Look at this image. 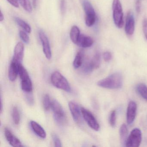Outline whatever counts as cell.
Listing matches in <instances>:
<instances>
[{"label": "cell", "mask_w": 147, "mask_h": 147, "mask_svg": "<svg viewBox=\"0 0 147 147\" xmlns=\"http://www.w3.org/2000/svg\"><path fill=\"white\" fill-rule=\"evenodd\" d=\"M51 83L55 87L62 89L67 92H70L71 87L67 80L60 72L55 71L51 77Z\"/></svg>", "instance_id": "2"}, {"label": "cell", "mask_w": 147, "mask_h": 147, "mask_svg": "<svg viewBox=\"0 0 147 147\" xmlns=\"http://www.w3.org/2000/svg\"><path fill=\"white\" fill-rule=\"evenodd\" d=\"M135 21L134 15L131 11H129L126 18L125 31L128 36H131L135 31Z\"/></svg>", "instance_id": "11"}, {"label": "cell", "mask_w": 147, "mask_h": 147, "mask_svg": "<svg viewBox=\"0 0 147 147\" xmlns=\"http://www.w3.org/2000/svg\"><path fill=\"white\" fill-rule=\"evenodd\" d=\"M32 92H26V99L27 100L29 101V103H33V98L32 95H31V93Z\"/></svg>", "instance_id": "34"}, {"label": "cell", "mask_w": 147, "mask_h": 147, "mask_svg": "<svg viewBox=\"0 0 147 147\" xmlns=\"http://www.w3.org/2000/svg\"><path fill=\"white\" fill-rule=\"evenodd\" d=\"M80 35V29L76 26H74L71 28L70 32V38L72 42L76 44Z\"/></svg>", "instance_id": "20"}, {"label": "cell", "mask_w": 147, "mask_h": 147, "mask_svg": "<svg viewBox=\"0 0 147 147\" xmlns=\"http://www.w3.org/2000/svg\"><path fill=\"white\" fill-rule=\"evenodd\" d=\"M119 132L121 144L125 146V142L128 137V129L125 124H123L120 126Z\"/></svg>", "instance_id": "19"}, {"label": "cell", "mask_w": 147, "mask_h": 147, "mask_svg": "<svg viewBox=\"0 0 147 147\" xmlns=\"http://www.w3.org/2000/svg\"><path fill=\"white\" fill-rule=\"evenodd\" d=\"M137 105L133 101H130L127 107L126 111V121L127 123L131 125L133 123L136 115Z\"/></svg>", "instance_id": "13"}, {"label": "cell", "mask_w": 147, "mask_h": 147, "mask_svg": "<svg viewBox=\"0 0 147 147\" xmlns=\"http://www.w3.org/2000/svg\"><path fill=\"white\" fill-rule=\"evenodd\" d=\"M12 116L14 123L16 125L19 124L20 122V115L17 107H14L13 108Z\"/></svg>", "instance_id": "25"}, {"label": "cell", "mask_w": 147, "mask_h": 147, "mask_svg": "<svg viewBox=\"0 0 147 147\" xmlns=\"http://www.w3.org/2000/svg\"><path fill=\"white\" fill-rule=\"evenodd\" d=\"M137 92L144 99L147 101V86L144 83H140L136 87Z\"/></svg>", "instance_id": "21"}, {"label": "cell", "mask_w": 147, "mask_h": 147, "mask_svg": "<svg viewBox=\"0 0 147 147\" xmlns=\"http://www.w3.org/2000/svg\"><path fill=\"white\" fill-rule=\"evenodd\" d=\"M66 3H65V0H61V12L63 14L65 13V10H66Z\"/></svg>", "instance_id": "33"}, {"label": "cell", "mask_w": 147, "mask_h": 147, "mask_svg": "<svg viewBox=\"0 0 147 147\" xmlns=\"http://www.w3.org/2000/svg\"><path fill=\"white\" fill-rule=\"evenodd\" d=\"M103 57L105 61L108 62L111 60V53L109 51H106L103 54Z\"/></svg>", "instance_id": "31"}, {"label": "cell", "mask_w": 147, "mask_h": 147, "mask_svg": "<svg viewBox=\"0 0 147 147\" xmlns=\"http://www.w3.org/2000/svg\"><path fill=\"white\" fill-rule=\"evenodd\" d=\"M51 102L52 100H51L50 98L49 94H45L43 99V105L45 111H49V109L51 108Z\"/></svg>", "instance_id": "26"}, {"label": "cell", "mask_w": 147, "mask_h": 147, "mask_svg": "<svg viewBox=\"0 0 147 147\" xmlns=\"http://www.w3.org/2000/svg\"><path fill=\"white\" fill-rule=\"evenodd\" d=\"M93 43V40L91 37L80 35L76 45L82 48H87L92 46Z\"/></svg>", "instance_id": "17"}, {"label": "cell", "mask_w": 147, "mask_h": 147, "mask_svg": "<svg viewBox=\"0 0 147 147\" xmlns=\"http://www.w3.org/2000/svg\"><path fill=\"white\" fill-rule=\"evenodd\" d=\"M82 6L86 13L85 23L88 27L92 26L96 21V13L91 3L88 0H83Z\"/></svg>", "instance_id": "5"}, {"label": "cell", "mask_w": 147, "mask_h": 147, "mask_svg": "<svg viewBox=\"0 0 147 147\" xmlns=\"http://www.w3.org/2000/svg\"><path fill=\"white\" fill-rule=\"evenodd\" d=\"M19 36L22 41L26 44H28L30 42V37L24 31H20Z\"/></svg>", "instance_id": "28"}, {"label": "cell", "mask_w": 147, "mask_h": 147, "mask_svg": "<svg viewBox=\"0 0 147 147\" xmlns=\"http://www.w3.org/2000/svg\"><path fill=\"white\" fill-rule=\"evenodd\" d=\"M83 56L84 54L81 51L77 53L73 62V66L75 69L79 68L82 66L83 62Z\"/></svg>", "instance_id": "22"}, {"label": "cell", "mask_w": 147, "mask_h": 147, "mask_svg": "<svg viewBox=\"0 0 147 147\" xmlns=\"http://www.w3.org/2000/svg\"><path fill=\"white\" fill-rule=\"evenodd\" d=\"M19 75L21 79L22 90L26 93L32 92L33 87L31 80L27 70L22 64L20 66Z\"/></svg>", "instance_id": "6"}, {"label": "cell", "mask_w": 147, "mask_h": 147, "mask_svg": "<svg viewBox=\"0 0 147 147\" xmlns=\"http://www.w3.org/2000/svg\"><path fill=\"white\" fill-rule=\"evenodd\" d=\"M5 135L7 142L13 147H22V143L7 127L5 129Z\"/></svg>", "instance_id": "15"}, {"label": "cell", "mask_w": 147, "mask_h": 147, "mask_svg": "<svg viewBox=\"0 0 147 147\" xmlns=\"http://www.w3.org/2000/svg\"><path fill=\"white\" fill-rule=\"evenodd\" d=\"M32 6L33 7L36 8L37 6V0H32Z\"/></svg>", "instance_id": "36"}, {"label": "cell", "mask_w": 147, "mask_h": 147, "mask_svg": "<svg viewBox=\"0 0 147 147\" xmlns=\"http://www.w3.org/2000/svg\"><path fill=\"white\" fill-rule=\"evenodd\" d=\"M24 9L28 12L32 11V7L30 0H18Z\"/></svg>", "instance_id": "24"}, {"label": "cell", "mask_w": 147, "mask_h": 147, "mask_svg": "<svg viewBox=\"0 0 147 147\" xmlns=\"http://www.w3.org/2000/svg\"><path fill=\"white\" fill-rule=\"evenodd\" d=\"M39 37L42 43L43 51L45 55L48 60H50L51 58V51L50 45L48 37L44 32L40 31L39 32Z\"/></svg>", "instance_id": "10"}, {"label": "cell", "mask_w": 147, "mask_h": 147, "mask_svg": "<svg viewBox=\"0 0 147 147\" xmlns=\"http://www.w3.org/2000/svg\"><path fill=\"white\" fill-rule=\"evenodd\" d=\"M143 31L145 39L147 41V18H144L142 23Z\"/></svg>", "instance_id": "30"}, {"label": "cell", "mask_w": 147, "mask_h": 147, "mask_svg": "<svg viewBox=\"0 0 147 147\" xmlns=\"http://www.w3.org/2000/svg\"><path fill=\"white\" fill-rule=\"evenodd\" d=\"M109 123L112 127H114L116 124V112L113 110L111 112L109 116Z\"/></svg>", "instance_id": "27"}, {"label": "cell", "mask_w": 147, "mask_h": 147, "mask_svg": "<svg viewBox=\"0 0 147 147\" xmlns=\"http://www.w3.org/2000/svg\"><path fill=\"white\" fill-rule=\"evenodd\" d=\"M4 19V16L2 12L1 11V14H0V21L2 22Z\"/></svg>", "instance_id": "37"}, {"label": "cell", "mask_w": 147, "mask_h": 147, "mask_svg": "<svg viewBox=\"0 0 147 147\" xmlns=\"http://www.w3.org/2000/svg\"><path fill=\"white\" fill-rule=\"evenodd\" d=\"M7 1L13 6L17 8L19 7V3L18 0H7Z\"/></svg>", "instance_id": "32"}, {"label": "cell", "mask_w": 147, "mask_h": 147, "mask_svg": "<svg viewBox=\"0 0 147 147\" xmlns=\"http://www.w3.org/2000/svg\"><path fill=\"white\" fill-rule=\"evenodd\" d=\"M15 22L21 28H23L27 33H30L31 32V28L30 26L25 21L19 18H15Z\"/></svg>", "instance_id": "23"}, {"label": "cell", "mask_w": 147, "mask_h": 147, "mask_svg": "<svg viewBox=\"0 0 147 147\" xmlns=\"http://www.w3.org/2000/svg\"><path fill=\"white\" fill-rule=\"evenodd\" d=\"M112 10L114 24L118 28H122L124 24L123 13L119 0H113Z\"/></svg>", "instance_id": "3"}, {"label": "cell", "mask_w": 147, "mask_h": 147, "mask_svg": "<svg viewBox=\"0 0 147 147\" xmlns=\"http://www.w3.org/2000/svg\"><path fill=\"white\" fill-rule=\"evenodd\" d=\"M97 85L107 89H119L123 85V77L120 73H115L98 81Z\"/></svg>", "instance_id": "1"}, {"label": "cell", "mask_w": 147, "mask_h": 147, "mask_svg": "<svg viewBox=\"0 0 147 147\" xmlns=\"http://www.w3.org/2000/svg\"><path fill=\"white\" fill-rule=\"evenodd\" d=\"M81 112L82 117L88 125L94 130L99 131L100 125L93 114L90 111L84 107H82Z\"/></svg>", "instance_id": "8"}, {"label": "cell", "mask_w": 147, "mask_h": 147, "mask_svg": "<svg viewBox=\"0 0 147 147\" xmlns=\"http://www.w3.org/2000/svg\"><path fill=\"white\" fill-rule=\"evenodd\" d=\"M136 9L137 12L138 13H139L140 11H141V4H140V2L138 0L136 2Z\"/></svg>", "instance_id": "35"}, {"label": "cell", "mask_w": 147, "mask_h": 147, "mask_svg": "<svg viewBox=\"0 0 147 147\" xmlns=\"http://www.w3.org/2000/svg\"><path fill=\"white\" fill-rule=\"evenodd\" d=\"M142 140V133L138 128L133 129L128 137L125 146L127 147H138Z\"/></svg>", "instance_id": "7"}, {"label": "cell", "mask_w": 147, "mask_h": 147, "mask_svg": "<svg viewBox=\"0 0 147 147\" xmlns=\"http://www.w3.org/2000/svg\"><path fill=\"white\" fill-rule=\"evenodd\" d=\"M52 139L54 142L55 146L57 147H61L62 146L61 142L59 137L56 134L53 133L52 135Z\"/></svg>", "instance_id": "29"}, {"label": "cell", "mask_w": 147, "mask_h": 147, "mask_svg": "<svg viewBox=\"0 0 147 147\" xmlns=\"http://www.w3.org/2000/svg\"><path fill=\"white\" fill-rule=\"evenodd\" d=\"M24 44L21 42L18 43L14 49V55L12 61L19 64H22L24 58Z\"/></svg>", "instance_id": "14"}, {"label": "cell", "mask_w": 147, "mask_h": 147, "mask_svg": "<svg viewBox=\"0 0 147 147\" xmlns=\"http://www.w3.org/2000/svg\"><path fill=\"white\" fill-rule=\"evenodd\" d=\"M21 64H19L12 61L8 71V77L11 81H14L17 79V76L19 74L20 66Z\"/></svg>", "instance_id": "16"}, {"label": "cell", "mask_w": 147, "mask_h": 147, "mask_svg": "<svg viewBox=\"0 0 147 147\" xmlns=\"http://www.w3.org/2000/svg\"><path fill=\"white\" fill-rule=\"evenodd\" d=\"M100 65V55L97 52L94 55L91 61L86 64L84 70L86 73H90L94 69L98 68Z\"/></svg>", "instance_id": "12"}, {"label": "cell", "mask_w": 147, "mask_h": 147, "mask_svg": "<svg viewBox=\"0 0 147 147\" xmlns=\"http://www.w3.org/2000/svg\"><path fill=\"white\" fill-rule=\"evenodd\" d=\"M51 109L54 113V117L56 122L60 125L65 124L67 122L66 114L61 105L57 100H52Z\"/></svg>", "instance_id": "4"}, {"label": "cell", "mask_w": 147, "mask_h": 147, "mask_svg": "<svg viewBox=\"0 0 147 147\" xmlns=\"http://www.w3.org/2000/svg\"><path fill=\"white\" fill-rule=\"evenodd\" d=\"M30 125L32 130L37 136L42 138H46V131L38 123L34 121H31Z\"/></svg>", "instance_id": "18"}, {"label": "cell", "mask_w": 147, "mask_h": 147, "mask_svg": "<svg viewBox=\"0 0 147 147\" xmlns=\"http://www.w3.org/2000/svg\"><path fill=\"white\" fill-rule=\"evenodd\" d=\"M71 115L73 119L76 123L80 125L82 124V113L81 112V108L80 109V107L74 101H70L68 104Z\"/></svg>", "instance_id": "9"}]
</instances>
